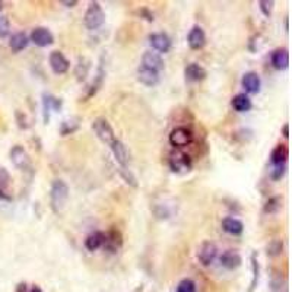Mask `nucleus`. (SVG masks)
I'll return each instance as SVG.
<instances>
[{"instance_id":"f257e3e1","label":"nucleus","mask_w":292,"mask_h":292,"mask_svg":"<svg viewBox=\"0 0 292 292\" xmlns=\"http://www.w3.org/2000/svg\"><path fill=\"white\" fill-rule=\"evenodd\" d=\"M67 199H69V187L66 183L60 179L54 180L50 189V206L56 215H60L63 212Z\"/></svg>"},{"instance_id":"f03ea898","label":"nucleus","mask_w":292,"mask_h":292,"mask_svg":"<svg viewBox=\"0 0 292 292\" xmlns=\"http://www.w3.org/2000/svg\"><path fill=\"white\" fill-rule=\"evenodd\" d=\"M10 161L13 162V165L22 172H27L29 176L34 174V167H32V161L29 158L28 152L25 151L24 146L21 145H15L10 149Z\"/></svg>"},{"instance_id":"7ed1b4c3","label":"nucleus","mask_w":292,"mask_h":292,"mask_svg":"<svg viewBox=\"0 0 292 292\" xmlns=\"http://www.w3.org/2000/svg\"><path fill=\"white\" fill-rule=\"evenodd\" d=\"M104 22H105V13H104L101 5L98 2H91L85 12V16H84L85 27L91 31H94V29L103 27Z\"/></svg>"},{"instance_id":"20e7f679","label":"nucleus","mask_w":292,"mask_h":292,"mask_svg":"<svg viewBox=\"0 0 292 292\" xmlns=\"http://www.w3.org/2000/svg\"><path fill=\"white\" fill-rule=\"evenodd\" d=\"M168 165L172 172H177V174H184V172H189L193 168V161L190 158L187 153H184L180 149H174L170 153V158H168Z\"/></svg>"},{"instance_id":"39448f33","label":"nucleus","mask_w":292,"mask_h":292,"mask_svg":"<svg viewBox=\"0 0 292 292\" xmlns=\"http://www.w3.org/2000/svg\"><path fill=\"white\" fill-rule=\"evenodd\" d=\"M92 130L96 134V138L103 143L108 145V146H111L114 142L117 141L111 124L108 123V120H105L103 117H98V119H95L94 122H92Z\"/></svg>"},{"instance_id":"423d86ee","label":"nucleus","mask_w":292,"mask_h":292,"mask_svg":"<svg viewBox=\"0 0 292 292\" xmlns=\"http://www.w3.org/2000/svg\"><path fill=\"white\" fill-rule=\"evenodd\" d=\"M168 141H170L171 146H174L176 149H181V148H186L187 145L193 142V133L187 127L180 126V127H176L171 130Z\"/></svg>"},{"instance_id":"0eeeda50","label":"nucleus","mask_w":292,"mask_h":292,"mask_svg":"<svg viewBox=\"0 0 292 292\" xmlns=\"http://www.w3.org/2000/svg\"><path fill=\"white\" fill-rule=\"evenodd\" d=\"M218 256V247L212 241H205V243H202V245L199 247V251H198V259L199 262L202 266H210V264H213L215 262V259H217Z\"/></svg>"},{"instance_id":"6e6552de","label":"nucleus","mask_w":292,"mask_h":292,"mask_svg":"<svg viewBox=\"0 0 292 292\" xmlns=\"http://www.w3.org/2000/svg\"><path fill=\"white\" fill-rule=\"evenodd\" d=\"M48 63H50L51 70H53L56 75L66 73L67 70H69V67H70V62L67 60L62 51H51V53H50V57H48Z\"/></svg>"},{"instance_id":"1a4fd4ad","label":"nucleus","mask_w":292,"mask_h":292,"mask_svg":"<svg viewBox=\"0 0 292 292\" xmlns=\"http://www.w3.org/2000/svg\"><path fill=\"white\" fill-rule=\"evenodd\" d=\"M29 41H32L38 47H47V46H51L54 43V37H53L50 29L44 28V27H37V28L32 29Z\"/></svg>"},{"instance_id":"9d476101","label":"nucleus","mask_w":292,"mask_h":292,"mask_svg":"<svg viewBox=\"0 0 292 292\" xmlns=\"http://www.w3.org/2000/svg\"><path fill=\"white\" fill-rule=\"evenodd\" d=\"M110 148H111L114 158L117 161V164L120 165V168H127L130 164V153L127 151V148L124 146V143L117 139Z\"/></svg>"},{"instance_id":"9b49d317","label":"nucleus","mask_w":292,"mask_h":292,"mask_svg":"<svg viewBox=\"0 0 292 292\" xmlns=\"http://www.w3.org/2000/svg\"><path fill=\"white\" fill-rule=\"evenodd\" d=\"M62 108V100H59L51 94H43V120L44 124L50 122V113L51 110L60 111Z\"/></svg>"},{"instance_id":"f8f14e48","label":"nucleus","mask_w":292,"mask_h":292,"mask_svg":"<svg viewBox=\"0 0 292 292\" xmlns=\"http://www.w3.org/2000/svg\"><path fill=\"white\" fill-rule=\"evenodd\" d=\"M187 43H189V47L191 50H200V48L205 47L206 44V34L202 27L194 25L193 28L190 29L189 35H187Z\"/></svg>"},{"instance_id":"ddd939ff","label":"nucleus","mask_w":292,"mask_h":292,"mask_svg":"<svg viewBox=\"0 0 292 292\" xmlns=\"http://www.w3.org/2000/svg\"><path fill=\"white\" fill-rule=\"evenodd\" d=\"M138 81L145 86H155L160 82V73L153 69L141 65L138 67Z\"/></svg>"},{"instance_id":"4468645a","label":"nucleus","mask_w":292,"mask_h":292,"mask_svg":"<svg viewBox=\"0 0 292 292\" xmlns=\"http://www.w3.org/2000/svg\"><path fill=\"white\" fill-rule=\"evenodd\" d=\"M123 244V237L119 229H110L108 234H105V241H104V250H107L108 253H115Z\"/></svg>"},{"instance_id":"2eb2a0df","label":"nucleus","mask_w":292,"mask_h":292,"mask_svg":"<svg viewBox=\"0 0 292 292\" xmlns=\"http://www.w3.org/2000/svg\"><path fill=\"white\" fill-rule=\"evenodd\" d=\"M149 43L157 51L160 53H168L171 50V38L164 32H155L149 35Z\"/></svg>"},{"instance_id":"dca6fc26","label":"nucleus","mask_w":292,"mask_h":292,"mask_svg":"<svg viewBox=\"0 0 292 292\" xmlns=\"http://www.w3.org/2000/svg\"><path fill=\"white\" fill-rule=\"evenodd\" d=\"M241 85H243L247 94H257L260 91V86H262L260 76L256 72H247L241 79Z\"/></svg>"},{"instance_id":"f3484780","label":"nucleus","mask_w":292,"mask_h":292,"mask_svg":"<svg viewBox=\"0 0 292 292\" xmlns=\"http://www.w3.org/2000/svg\"><path fill=\"white\" fill-rule=\"evenodd\" d=\"M219 262L222 264V267H225L226 270H236L241 266V256L238 255L234 250H226L225 253H222V256L219 257Z\"/></svg>"},{"instance_id":"a211bd4d","label":"nucleus","mask_w":292,"mask_h":292,"mask_svg":"<svg viewBox=\"0 0 292 292\" xmlns=\"http://www.w3.org/2000/svg\"><path fill=\"white\" fill-rule=\"evenodd\" d=\"M272 66L278 70H285L289 66V51L288 48H276L270 56Z\"/></svg>"},{"instance_id":"6ab92c4d","label":"nucleus","mask_w":292,"mask_h":292,"mask_svg":"<svg viewBox=\"0 0 292 292\" xmlns=\"http://www.w3.org/2000/svg\"><path fill=\"white\" fill-rule=\"evenodd\" d=\"M222 229L231 236H241L244 231V224L237 218L226 217L222 219Z\"/></svg>"},{"instance_id":"aec40b11","label":"nucleus","mask_w":292,"mask_h":292,"mask_svg":"<svg viewBox=\"0 0 292 292\" xmlns=\"http://www.w3.org/2000/svg\"><path fill=\"white\" fill-rule=\"evenodd\" d=\"M142 65L149 69H153L160 73L161 70L164 69V60L158 53L153 51H145V54L142 57Z\"/></svg>"},{"instance_id":"412c9836","label":"nucleus","mask_w":292,"mask_h":292,"mask_svg":"<svg viewBox=\"0 0 292 292\" xmlns=\"http://www.w3.org/2000/svg\"><path fill=\"white\" fill-rule=\"evenodd\" d=\"M184 76H186V81L189 82H199L206 77V70L198 63H190L189 66L184 69Z\"/></svg>"},{"instance_id":"4be33fe9","label":"nucleus","mask_w":292,"mask_h":292,"mask_svg":"<svg viewBox=\"0 0 292 292\" xmlns=\"http://www.w3.org/2000/svg\"><path fill=\"white\" fill-rule=\"evenodd\" d=\"M232 108L236 110L237 113H247L251 110L253 104H251V100L247 94H237L234 98H232Z\"/></svg>"},{"instance_id":"5701e85b","label":"nucleus","mask_w":292,"mask_h":292,"mask_svg":"<svg viewBox=\"0 0 292 292\" xmlns=\"http://www.w3.org/2000/svg\"><path fill=\"white\" fill-rule=\"evenodd\" d=\"M29 44V37L25 34V32H16L10 37L9 41V47L12 48L13 53H19L22 50L28 47Z\"/></svg>"},{"instance_id":"b1692460","label":"nucleus","mask_w":292,"mask_h":292,"mask_svg":"<svg viewBox=\"0 0 292 292\" xmlns=\"http://www.w3.org/2000/svg\"><path fill=\"white\" fill-rule=\"evenodd\" d=\"M288 157H289L288 148L285 145H278L272 151V153H270V164L274 167H276V165H285L286 161H288Z\"/></svg>"},{"instance_id":"393cba45","label":"nucleus","mask_w":292,"mask_h":292,"mask_svg":"<svg viewBox=\"0 0 292 292\" xmlns=\"http://www.w3.org/2000/svg\"><path fill=\"white\" fill-rule=\"evenodd\" d=\"M104 241H105V234H104V232H100V231L92 232V234H89V236L86 237V250H88V251H95V250H98V248L103 247Z\"/></svg>"},{"instance_id":"a878e982","label":"nucleus","mask_w":292,"mask_h":292,"mask_svg":"<svg viewBox=\"0 0 292 292\" xmlns=\"http://www.w3.org/2000/svg\"><path fill=\"white\" fill-rule=\"evenodd\" d=\"M81 126V119L79 117H70L65 122L62 123L60 126V134L62 136H69V134H73V133L79 129Z\"/></svg>"},{"instance_id":"bb28decb","label":"nucleus","mask_w":292,"mask_h":292,"mask_svg":"<svg viewBox=\"0 0 292 292\" xmlns=\"http://www.w3.org/2000/svg\"><path fill=\"white\" fill-rule=\"evenodd\" d=\"M89 67H91V62L85 59V57H81L77 60V65L75 67V75L77 77V81H84L86 76H88V72H89Z\"/></svg>"},{"instance_id":"cd10ccee","label":"nucleus","mask_w":292,"mask_h":292,"mask_svg":"<svg viewBox=\"0 0 292 292\" xmlns=\"http://www.w3.org/2000/svg\"><path fill=\"white\" fill-rule=\"evenodd\" d=\"M251 272H253V279H251V283H250V289L248 292H253L257 288V283H259V278H260V264H259V260H257V255L253 253L251 255Z\"/></svg>"},{"instance_id":"c85d7f7f","label":"nucleus","mask_w":292,"mask_h":292,"mask_svg":"<svg viewBox=\"0 0 292 292\" xmlns=\"http://www.w3.org/2000/svg\"><path fill=\"white\" fill-rule=\"evenodd\" d=\"M281 207H282V199L279 196H275V198H270L266 202L263 210L266 213H276Z\"/></svg>"},{"instance_id":"c756f323","label":"nucleus","mask_w":292,"mask_h":292,"mask_svg":"<svg viewBox=\"0 0 292 292\" xmlns=\"http://www.w3.org/2000/svg\"><path fill=\"white\" fill-rule=\"evenodd\" d=\"M282 250H283L282 240H274V241H270V243L267 244L266 253H267V256H270V257H276V256H279L282 253Z\"/></svg>"},{"instance_id":"7c9ffc66","label":"nucleus","mask_w":292,"mask_h":292,"mask_svg":"<svg viewBox=\"0 0 292 292\" xmlns=\"http://www.w3.org/2000/svg\"><path fill=\"white\" fill-rule=\"evenodd\" d=\"M105 73H104L103 70V66L98 67V73H96V77H95V81L92 82V85L89 86V92H88V96H92V95L96 94V91L100 89V86L103 84V79Z\"/></svg>"},{"instance_id":"2f4dec72","label":"nucleus","mask_w":292,"mask_h":292,"mask_svg":"<svg viewBox=\"0 0 292 292\" xmlns=\"http://www.w3.org/2000/svg\"><path fill=\"white\" fill-rule=\"evenodd\" d=\"M176 292H196V283H194V281L186 278V279L180 281Z\"/></svg>"},{"instance_id":"473e14b6","label":"nucleus","mask_w":292,"mask_h":292,"mask_svg":"<svg viewBox=\"0 0 292 292\" xmlns=\"http://www.w3.org/2000/svg\"><path fill=\"white\" fill-rule=\"evenodd\" d=\"M274 6H275L274 0H260V2H259V8H260V12L263 13L266 18H270V16H272Z\"/></svg>"},{"instance_id":"72a5a7b5","label":"nucleus","mask_w":292,"mask_h":292,"mask_svg":"<svg viewBox=\"0 0 292 292\" xmlns=\"http://www.w3.org/2000/svg\"><path fill=\"white\" fill-rule=\"evenodd\" d=\"M270 289L272 292H288L286 289V282L282 281V276H279V278H272V282H270Z\"/></svg>"},{"instance_id":"f704fd0d","label":"nucleus","mask_w":292,"mask_h":292,"mask_svg":"<svg viewBox=\"0 0 292 292\" xmlns=\"http://www.w3.org/2000/svg\"><path fill=\"white\" fill-rule=\"evenodd\" d=\"M120 176L123 177V180L127 183V184H130L132 187H138V183H136V179H134V176H133L132 172L129 168H120Z\"/></svg>"},{"instance_id":"c9c22d12","label":"nucleus","mask_w":292,"mask_h":292,"mask_svg":"<svg viewBox=\"0 0 292 292\" xmlns=\"http://www.w3.org/2000/svg\"><path fill=\"white\" fill-rule=\"evenodd\" d=\"M10 32V22L6 16H0V38H6Z\"/></svg>"},{"instance_id":"e433bc0d","label":"nucleus","mask_w":292,"mask_h":292,"mask_svg":"<svg viewBox=\"0 0 292 292\" xmlns=\"http://www.w3.org/2000/svg\"><path fill=\"white\" fill-rule=\"evenodd\" d=\"M10 183V176L5 167L0 165V190H5Z\"/></svg>"},{"instance_id":"4c0bfd02","label":"nucleus","mask_w":292,"mask_h":292,"mask_svg":"<svg viewBox=\"0 0 292 292\" xmlns=\"http://www.w3.org/2000/svg\"><path fill=\"white\" fill-rule=\"evenodd\" d=\"M285 172H286V164L285 165H276V167H274V170H272V179L275 181L281 180L285 176Z\"/></svg>"},{"instance_id":"58836bf2","label":"nucleus","mask_w":292,"mask_h":292,"mask_svg":"<svg viewBox=\"0 0 292 292\" xmlns=\"http://www.w3.org/2000/svg\"><path fill=\"white\" fill-rule=\"evenodd\" d=\"M138 13L141 15V18L146 19L148 22H152V21L155 19V18H153V13H152V12L149 9H146V8H142V9L139 10Z\"/></svg>"},{"instance_id":"ea45409f","label":"nucleus","mask_w":292,"mask_h":292,"mask_svg":"<svg viewBox=\"0 0 292 292\" xmlns=\"http://www.w3.org/2000/svg\"><path fill=\"white\" fill-rule=\"evenodd\" d=\"M16 115H18V117H22V113H21V111H16ZM18 122L21 129H28V123H27V117H25V115H24L22 120H18Z\"/></svg>"},{"instance_id":"a19ab883","label":"nucleus","mask_w":292,"mask_h":292,"mask_svg":"<svg viewBox=\"0 0 292 292\" xmlns=\"http://www.w3.org/2000/svg\"><path fill=\"white\" fill-rule=\"evenodd\" d=\"M16 292H29L28 285L25 282H21L16 285Z\"/></svg>"},{"instance_id":"79ce46f5","label":"nucleus","mask_w":292,"mask_h":292,"mask_svg":"<svg viewBox=\"0 0 292 292\" xmlns=\"http://www.w3.org/2000/svg\"><path fill=\"white\" fill-rule=\"evenodd\" d=\"M282 134L285 139H288V138H289V124H288V123H285V124H283Z\"/></svg>"},{"instance_id":"37998d69","label":"nucleus","mask_w":292,"mask_h":292,"mask_svg":"<svg viewBox=\"0 0 292 292\" xmlns=\"http://www.w3.org/2000/svg\"><path fill=\"white\" fill-rule=\"evenodd\" d=\"M62 5H65L66 8H73L77 5V2L76 0H72V2H66V0H62Z\"/></svg>"},{"instance_id":"c03bdc74","label":"nucleus","mask_w":292,"mask_h":292,"mask_svg":"<svg viewBox=\"0 0 292 292\" xmlns=\"http://www.w3.org/2000/svg\"><path fill=\"white\" fill-rule=\"evenodd\" d=\"M29 292H43V289H41V288H40L38 285H34V286H32V288L29 289Z\"/></svg>"},{"instance_id":"a18cd8bd","label":"nucleus","mask_w":292,"mask_h":292,"mask_svg":"<svg viewBox=\"0 0 292 292\" xmlns=\"http://www.w3.org/2000/svg\"><path fill=\"white\" fill-rule=\"evenodd\" d=\"M285 29H286V31L289 29V24H288V18L285 19Z\"/></svg>"},{"instance_id":"49530a36","label":"nucleus","mask_w":292,"mask_h":292,"mask_svg":"<svg viewBox=\"0 0 292 292\" xmlns=\"http://www.w3.org/2000/svg\"><path fill=\"white\" fill-rule=\"evenodd\" d=\"M0 10H2V2H0Z\"/></svg>"}]
</instances>
